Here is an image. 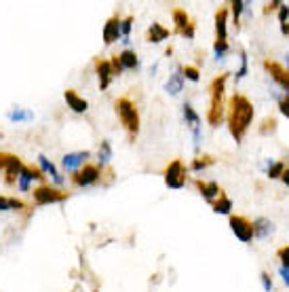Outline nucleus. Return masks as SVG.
<instances>
[{
	"instance_id": "1",
	"label": "nucleus",
	"mask_w": 289,
	"mask_h": 292,
	"mask_svg": "<svg viewBox=\"0 0 289 292\" xmlns=\"http://www.w3.org/2000/svg\"><path fill=\"white\" fill-rule=\"evenodd\" d=\"M253 117H255V108L249 102L247 95L235 93L230 97V102H228V129L237 142H241L245 138Z\"/></svg>"
},
{
	"instance_id": "2",
	"label": "nucleus",
	"mask_w": 289,
	"mask_h": 292,
	"mask_svg": "<svg viewBox=\"0 0 289 292\" xmlns=\"http://www.w3.org/2000/svg\"><path fill=\"white\" fill-rule=\"evenodd\" d=\"M117 115L123 123V127L127 134L131 136V140H135V136L139 134V110L137 106L129 100V97H119L117 100Z\"/></svg>"
},
{
	"instance_id": "3",
	"label": "nucleus",
	"mask_w": 289,
	"mask_h": 292,
	"mask_svg": "<svg viewBox=\"0 0 289 292\" xmlns=\"http://www.w3.org/2000/svg\"><path fill=\"white\" fill-rule=\"evenodd\" d=\"M68 199V193L57 189V187H51V184H40L32 191V201L36 205H51V203H62Z\"/></svg>"
},
{
	"instance_id": "4",
	"label": "nucleus",
	"mask_w": 289,
	"mask_h": 292,
	"mask_svg": "<svg viewBox=\"0 0 289 292\" xmlns=\"http://www.w3.org/2000/svg\"><path fill=\"white\" fill-rule=\"evenodd\" d=\"M99 178H102V170H99V165L86 163V165H82L78 172L72 174V184H76V187H93Z\"/></svg>"
},
{
	"instance_id": "5",
	"label": "nucleus",
	"mask_w": 289,
	"mask_h": 292,
	"mask_svg": "<svg viewBox=\"0 0 289 292\" xmlns=\"http://www.w3.org/2000/svg\"><path fill=\"white\" fill-rule=\"evenodd\" d=\"M165 184L169 189H184L186 187V168L180 159H173L165 170Z\"/></svg>"
},
{
	"instance_id": "6",
	"label": "nucleus",
	"mask_w": 289,
	"mask_h": 292,
	"mask_svg": "<svg viewBox=\"0 0 289 292\" xmlns=\"http://www.w3.org/2000/svg\"><path fill=\"white\" fill-rule=\"evenodd\" d=\"M230 231L237 235V240L249 244L253 240V222L245 216H230Z\"/></svg>"
},
{
	"instance_id": "7",
	"label": "nucleus",
	"mask_w": 289,
	"mask_h": 292,
	"mask_svg": "<svg viewBox=\"0 0 289 292\" xmlns=\"http://www.w3.org/2000/svg\"><path fill=\"white\" fill-rule=\"evenodd\" d=\"M45 178L47 176L42 174V170L34 168V165H25L23 163V170H21V174L17 178V189L21 193H30V187H32L34 180H38V182H45Z\"/></svg>"
},
{
	"instance_id": "8",
	"label": "nucleus",
	"mask_w": 289,
	"mask_h": 292,
	"mask_svg": "<svg viewBox=\"0 0 289 292\" xmlns=\"http://www.w3.org/2000/svg\"><path fill=\"white\" fill-rule=\"evenodd\" d=\"M264 68H266V72L285 89V93L289 95V72L285 70V68L274 60H264Z\"/></svg>"
},
{
	"instance_id": "9",
	"label": "nucleus",
	"mask_w": 289,
	"mask_h": 292,
	"mask_svg": "<svg viewBox=\"0 0 289 292\" xmlns=\"http://www.w3.org/2000/svg\"><path fill=\"white\" fill-rule=\"evenodd\" d=\"M91 157V152L89 150H78V152H68V155H64L62 159V165H64V170L66 172H78L82 165H86V159Z\"/></svg>"
},
{
	"instance_id": "10",
	"label": "nucleus",
	"mask_w": 289,
	"mask_h": 292,
	"mask_svg": "<svg viewBox=\"0 0 289 292\" xmlns=\"http://www.w3.org/2000/svg\"><path fill=\"white\" fill-rule=\"evenodd\" d=\"M222 121H224V97H211L207 110V123L211 127H218Z\"/></svg>"
},
{
	"instance_id": "11",
	"label": "nucleus",
	"mask_w": 289,
	"mask_h": 292,
	"mask_svg": "<svg viewBox=\"0 0 289 292\" xmlns=\"http://www.w3.org/2000/svg\"><path fill=\"white\" fill-rule=\"evenodd\" d=\"M95 72L99 76V89H108L112 78H114L110 60H95Z\"/></svg>"
},
{
	"instance_id": "12",
	"label": "nucleus",
	"mask_w": 289,
	"mask_h": 292,
	"mask_svg": "<svg viewBox=\"0 0 289 292\" xmlns=\"http://www.w3.org/2000/svg\"><path fill=\"white\" fill-rule=\"evenodd\" d=\"M64 100H66L68 108L74 110V113H78V115H82V113H86V110H89V102H86L84 97H80L74 89L64 91Z\"/></svg>"
},
{
	"instance_id": "13",
	"label": "nucleus",
	"mask_w": 289,
	"mask_h": 292,
	"mask_svg": "<svg viewBox=\"0 0 289 292\" xmlns=\"http://www.w3.org/2000/svg\"><path fill=\"white\" fill-rule=\"evenodd\" d=\"M226 28H228V9L222 7L215 13V40L218 43H226V38H228Z\"/></svg>"
},
{
	"instance_id": "14",
	"label": "nucleus",
	"mask_w": 289,
	"mask_h": 292,
	"mask_svg": "<svg viewBox=\"0 0 289 292\" xmlns=\"http://www.w3.org/2000/svg\"><path fill=\"white\" fill-rule=\"evenodd\" d=\"M23 170V161L15 155H11L9 159V165H7V170H5V182L7 184H17V178Z\"/></svg>"
},
{
	"instance_id": "15",
	"label": "nucleus",
	"mask_w": 289,
	"mask_h": 292,
	"mask_svg": "<svg viewBox=\"0 0 289 292\" xmlns=\"http://www.w3.org/2000/svg\"><path fill=\"white\" fill-rule=\"evenodd\" d=\"M121 38V19L114 15L106 21L104 25V43L106 45H112V43H117V40Z\"/></svg>"
},
{
	"instance_id": "16",
	"label": "nucleus",
	"mask_w": 289,
	"mask_h": 292,
	"mask_svg": "<svg viewBox=\"0 0 289 292\" xmlns=\"http://www.w3.org/2000/svg\"><path fill=\"white\" fill-rule=\"evenodd\" d=\"M196 189L200 191V195H203V199L207 203H213L222 195V189L218 187V182H203V180H196Z\"/></svg>"
},
{
	"instance_id": "17",
	"label": "nucleus",
	"mask_w": 289,
	"mask_h": 292,
	"mask_svg": "<svg viewBox=\"0 0 289 292\" xmlns=\"http://www.w3.org/2000/svg\"><path fill=\"white\" fill-rule=\"evenodd\" d=\"M171 36V30H167L165 25H161V23H152L148 30H146V40L148 43H163V40H167Z\"/></svg>"
},
{
	"instance_id": "18",
	"label": "nucleus",
	"mask_w": 289,
	"mask_h": 292,
	"mask_svg": "<svg viewBox=\"0 0 289 292\" xmlns=\"http://www.w3.org/2000/svg\"><path fill=\"white\" fill-rule=\"evenodd\" d=\"M119 62L123 66V70H137V68H139L137 53L131 51V49H125L123 53H119Z\"/></svg>"
},
{
	"instance_id": "19",
	"label": "nucleus",
	"mask_w": 289,
	"mask_h": 292,
	"mask_svg": "<svg viewBox=\"0 0 289 292\" xmlns=\"http://www.w3.org/2000/svg\"><path fill=\"white\" fill-rule=\"evenodd\" d=\"M38 163H40L42 174H49V176L55 180V184H62V182H64V178H62L60 172H57V168L53 165V161H49L45 155H40V157H38Z\"/></svg>"
},
{
	"instance_id": "20",
	"label": "nucleus",
	"mask_w": 289,
	"mask_h": 292,
	"mask_svg": "<svg viewBox=\"0 0 289 292\" xmlns=\"http://www.w3.org/2000/svg\"><path fill=\"white\" fill-rule=\"evenodd\" d=\"M165 89H167V93H171V95H178V93L184 89V76H182V70H176V72L169 76V81L165 83Z\"/></svg>"
},
{
	"instance_id": "21",
	"label": "nucleus",
	"mask_w": 289,
	"mask_h": 292,
	"mask_svg": "<svg viewBox=\"0 0 289 292\" xmlns=\"http://www.w3.org/2000/svg\"><path fill=\"white\" fill-rule=\"evenodd\" d=\"M173 23H176V32L182 34L188 25H190V17L184 9H173Z\"/></svg>"
},
{
	"instance_id": "22",
	"label": "nucleus",
	"mask_w": 289,
	"mask_h": 292,
	"mask_svg": "<svg viewBox=\"0 0 289 292\" xmlns=\"http://www.w3.org/2000/svg\"><path fill=\"white\" fill-rule=\"evenodd\" d=\"M211 205H213V212H215V214H230V210H233V199L226 197V195L222 193Z\"/></svg>"
},
{
	"instance_id": "23",
	"label": "nucleus",
	"mask_w": 289,
	"mask_h": 292,
	"mask_svg": "<svg viewBox=\"0 0 289 292\" xmlns=\"http://www.w3.org/2000/svg\"><path fill=\"white\" fill-rule=\"evenodd\" d=\"M274 229H272V222L266 220V218H257L253 222V237L257 235V237H266V235H270Z\"/></svg>"
},
{
	"instance_id": "24",
	"label": "nucleus",
	"mask_w": 289,
	"mask_h": 292,
	"mask_svg": "<svg viewBox=\"0 0 289 292\" xmlns=\"http://www.w3.org/2000/svg\"><path fill=\"white\" fill-rule=\"evenodd\" d=\"M9 119L13 123H23V121H32L34 115L30 113V110H23V108H13L11 113H9Z\"/></svg>"
},
{
	"instance_id": "25",
	"label": "nucleus",
	"mask_w": 289,
	"mask_h": 292,
	"mask_svg": "<svg viewBox=\"0 0 289 292\" xmlns=\"http://www.w3.org/2000/svg\"><path fill=\"white\" fill-rule=\"evenodd\" d=\"M184 119H186V123L190 125L192 129H194V127H200V117L194 113V108H192L190 104H184Z\"/></svg>"
},
{
	"instance_id": "26",
	"label": "nucleus",
	"mask_w": 289,
	"mask_h": 292,
	"mask_svg": "<svg viewBox=\"0 0 289 292\" xmlns=\"http://www.w3.org/2000/svg\"><path fill=\"white\" fill-rule=\"evenodd\" d=\"M209 165H213V157L205 155V157H198V159H194V161H192V165H190V170H192V172H200V170L209 168Z\"/></svg>"
},
{
	"instance_id": "27",
	"label": "nucleus",
	"mask_w": 289,
	"mask_h": 292,
	"mask_svg": "<svg viewBox=\"0 0 289 292\" xmlns=\"http://www.w3.org/2000/svg\"><path fill=\"white\" fill-rule=\"evenodd\" d=\"M110 159H112V146H110V142H108V140H104V142H102V146H99V163L106 165Z\"/></svg>"
},
{
	"instance_id": "28",
	"label": "nucleus",
	"mask_w": 289,
	"mask_h": 292,
	"mask_svg": "<svg viewBox=\"0 0 289 292\" xmlns=\"http://www.w3.org/2000/svg\"><path fill=\"white\" fill-rule=\"evenodd\" d=\"M182 76L188 78V81H192V83H196L200 78V70H198L196 66H184L182 68Z\"/></svg>"
},
{
	"instance_id": "29",
	"label": "nucleus",
	"mask_w": 289,
	"mask_h": 292,
	"mask_svg": "<svg viewBox=\"0 0 289 292\" xmlns=\"http://www.w3.org/2000/svg\"><path fill=\"white\" fill-rule=\"evenodd\" d=\"M285 172V163L283 161H277V163H270V168H268V178H281Z\"/></svg>"
},
{
	"instance_id": "30",
	"label": "nucleus",
	"mask_w": 289,
	"mask_h": 292,
	"mask_svg": "<svg viewBox=\"0 0 289 292\" xmlns=\"http://www.w3.org/2000/svg\"><path fill=\"white\" fill-rule=\"evenodd\" d=\"M23 210H27V205H25L21 199L9 197V212H23Z\"/></svg>"
},
{
	"instance_id": "31",
	"label": "nucleus",
	"mask_w": 289,
	"mask_h": 292,
	"mask_svg": "<svg viewBox=\"0 0 289 292\" xmlns=\"http://www.w3.org/2000/svg\"><path fill=\"white\" fill-rule=\"evenodd\" d=\"M230 7H233V17H235V25H237L241 13L245 11V3H243V0H233V3H230Z\"/></svg>"
},
{
	"instance_id": "32",
	"label": "nucleus",
	"mask_w": 289,
	"mask_h": 292,
	"mask_svg": "<svg viewBox=\"0 0 289 292\" xmlns=\"http://www.w3.org/2000/svg\"><path fill=\"white\" fill-rule=\"evenodd\" d=\"M247 70H249V68H247V53H241V68H239V70H237V74H235V78L237 81H241L245 74H247Z\"/></svg>"
},
{
	"instance_id": "33",
	"label": "nucleus",
	"mask_w": 289,
	"mask_h": 292,
	"mask_svg": "<svg viewBox=\"0 0 289 292\" xmlns=\"http://www.w3.org/2000/svg\"><path fill=\"white\" fill-rule=\"evenodd\" d=\"M131 23H133V17L129 15L125 19H121V36H125V40H129V32H131Z\"/></svg>"
},
{
	"instance_id": "34",
	"label": "nucleus",
	"mask_w": 289,
	"mask_h": 292,
	"mask_svg": "<svg viewBox=\"0 0 289 292\" xmlns=\"http://www.w3.org/2000/svg\"><path fill=\"white\" fill-rule=\"evenodd\" d=\"M213 53H215V58H218V60H224V55L228 53V40H226V43H218V40H215Z\"/></svg>"
},
{
	"instance_id": "35",
	"label": "nucleus",
	"mask_w": 289,
	"mask_h": 292,
	"mask_svg": "<svg viewBox=\"0 0 289 292\" xmlns=\"http://www.w3.org/2000/svg\"><path fill=\"white\" fill-rule=\"evenodd\" d=\"M274 129H277V121H274V119L270 117V119H266V121L262 123V127H259V134H264V136H266V134H272Z\"/></svg>"
},
{
	"instance_id": "36",
	"label": "nucleus",
	"mask_w": 289,
	"mask_h": 292,
	"mask_svg": "<svg viewBox=\"0 0 289 292\" xmlns=\"http://www.w3.org/2000/svg\"><path fill=\"white\" fill-rule=\"evenodd\" d=\"M277 256H279V260L283 262V267H285V269H289V246H283V248H279Z\"/></svg>"
},
{
	"instance_id": "37",
	"label": "nucleus",
	"mask_w": 289,
	"mask_h": 292,
	"mask_svg": "<svg viewBox=\"0 0 289 292\" xmlns=\"http://www.w3.org/2000/svg\"><path fill=\"white\" fill-rule=\"evenodd\" d=\"M110 64H112V72H114V76H121V74H123V66H121V62H119V55H114V58L110 60Z\"/></svg>"
},
{
	"instance_id": "38",
	"label": "nucleus",
	"mask_w": 289,
	"mask_h": 292,
	"mask_svg": "<svg viewBox=\"0 0 289 292\" xmlns=\"http://www.w3.org/2000/svg\"><path fill=\"white\" fill-rule=\"evenodd\" d=\"M259 280H262V286H264V290H266V292H270V290H272V280H270V275H268L266 271L259 273Z\"/></svg>"
},
{
	"instance_id": "39",
	"label": "nucleus",
	"mask_w": 289,
	"mask_h": 292,
	"mask_svg": "<svg viewBox=\"0 0 289 292\" xmlns=\"http://www.w3.org/2000/svg\"><path fill=\"white\" fill-rule=\"evenodd\" d=\"M287 19H289V7L281 5V9H279V21H281V25H285Z\"/></svg>"
},
{
	"instance_id": "40",
	"label": "nucleus",
	"mask_w": 289,
	"mask_h": 292,
	"mask_svg": "<svg viewBox=\"0 0 289 292\" xmlns=\"http://www.w3.org/2000/svg\"><path fill=\"white\" fill-rule=\"evenodd\" d=\"M9 159H11V155H9V152H0V172H5V170H7V165H9Z\"/></svg>"
},
{
	"instance_id": "41",
	"label": "nucleus",
	"mask_w": 289,
	"mask_h": 292,
	"mask_svg": "<svg viewBox=\"0 0 289 292\" xmlns=\"http://www.w3.org/2000/svg\"><path fill=\"white\" fill-rule=\"evenodd\" d=\"M279 110H281V113H283L285 117H289V95L285 97V100H281V102H279Z\"/></svg>"
},
{
	"instance_id": "42",
	"label": "nucleus",
	"mask_w": 289,
	"mask_h": 292,
	"mask_svg": "<svg viewBox=\"0 0 289 292\" xmlns=\"http://www.w3.org/2000/svg\"><path fill=\"white\" fill-rule=\"evenodd\" d=\"M281 5H283V3H268V5L264 7V13L268 15V13H274V11H279V9H281Z\"/></svg>"
},
{
	"instance_id": "43",
	"label": "nucleus",
	"mask_w": 289,
	"mask_h": 292,
	"mask_svg": "<svg viewBox=\"0 0 289 292\" xmlns=\"http://www.w3.org/2000/svg\"><path fill=\"white\" fill-rule=\"evenodd\" d=\"M0 212H9V197L0 195Z\"/></svg>"
},
{
	"instance_id": "44",
	"label": "nucleus",
	"mask_w": 289,
	"mask_h": 292,
	"mask_svg": "<svg viewBox=\"0 0 289 292\" xmlns=\"http://www.w3.org/2000/svg\"><path fill=\"white\" fill-rule=\"evenodd\" d=\"M182 36H186V38H194V23H190L186 28V30L182 32Z\"/></svg>"
},
{
	"instance_id": "45",
	"label": "nucleus",
	"mask_w": 289,
	"mask_h": 292,
	"mask_svg": "<svg viewBox=\"0 0 289 292\" xmlns=\"http://www.w3.org/2000/svg\"><path fill=\"white\" fill-rule=\"evenodd\" d=\"M281 277H283V282H285V284H287V288H289V269L281 267Z\"/></svg>"
},
{
	"instance_id": "46",
	"label": "nucleus",
	"mask_w": 289,
	"mask_h": 292,
	"mask_svg": "<svg viewBox=\"0 0 289 292\" xmlns=\"http://www.w3.org/2000/svg\"><path fill=\"white\" fill-rule=\"evenodd\" d=\"M281 180H283V182L289 187V168H285V172H283V176H281Z\"/></svg>"
}]
</instances>
